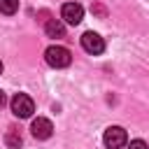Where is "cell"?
<instances>
[{
    "label": "cell",
    "instance_id": "obj_1",
    "mask_svg": "<svg viewBox=\"0 0 149 149\" xmlns=\"http://www.w3.org/2000/svg\"><path fill=\"white\" fill-rule=\"evenodd\" d=\"M44 58H47V63H49L51 68H68L70 61H72L70 51H68L65 47H58V44L49 47V49L44 51Z\"/></svg>",
    "mask_w": 149,
    "mask_h": 149
},
{
    "label": "cell",
    "instance_id": "obj_2",
    "mask_svg": "<svg viewBox=\"0 0 149 149\" xmlns=\"http://www.w3.org/2000/svg\"><path fill=\"white\" fill-rule=\"evenodd\" d=\"M9 105H12L14 116H19V119H28V116L35 112V102H33V98L26 95V93H16Z\"/></svg>",
    "mask_w": 149,
    "mask_h": 149
},
{
    "label": "cell",
    "instance_id": "obj_3",
    "mask_svg": "<svg viewBox=\"0 0 149 149\" xmlns=\"http://www.w3.org/2000/svg\"><path fill=\"white\" fill-rule=\"evenodd\" d=\"M102 142H105L107 149H121V147H126L128 135H126V130L121 126H109L105 130V135H102Z\"/></svg>",
    "mask_w": 149,
    "mask_h": 149
},
{
    "label": "cell",
    "instance_id": "obj_4",
    "mask_svg": "<svg viewBox=\"0 0 149 149\" xmlns=\"http://www.w3.org/2000/svg\"><path fill=\"white\" fill-rule=\"evenodd\" d=\"M81 49H84L86 54L98 56V54H102V51H105V40H102L98 33L88 30V33H84V35H81Z\"/></svg>",
    "mask_w": 149,
    "mask_h": 149
},
{
    "label": "cell",
    "instance_id": "obj_5",
    "mask_svg": "<svg viewBox=\"0 0 149 149\" xmlns=\"http://www.w3.org/2000/svg\"><path fill=\"white\" fill-rule=\"evenodd\" d=\"M61 19L68 23V26H77L81 19H84V7L79 2H65L63 9H61Z\"/></svg>",
    "mask_w": 149,
    "mask_h": 149
},
{
    "label": "cell",
    "instance_id": "obj_6",
    "mask_svg": "<svg viewBox=\"0 0 149 149\" xmlns=\"http://www.w3.org/2000/svg\"><path fill=\"white\" fill-rule=\"evenodd\" d=\"M30 133H33V137H37V140H47V137H51L54 126H51V121H49V119L37 116V119L30 123Z\"/></svg>",
    "mask_w": 149,
    "mask_h": 149
},
{
    "label": "cell",
    "instance_id": "obj_7",
    "mask_svg": "<svg viewBox=\"0 0 149 149\" xmlns=\"http://www.w3.org/2000/svg\"><path fill=\"white\" fill-rule=\"evenodd\" d=\"M44 30H47V35L49 37H65V26H63V21H58V19H49L47 23H44Z\"/></svg>",
    "mask_w": 149,
    "mask_h": 149
},
{
    "label": "cell",
    "instance_id": "obj_8",
    "mask_svg": "<svg viewBox=\"0 0 149 149\" xmlns=\"http://www.w3.org/2000/svg\"><path fill=\"white\" fill-rule=\"evenodd\" d=\"M5 144H7L9 149H19V147L23 144V140H21V135H19V130H14V128H9V130L5 133Z\"/></svg>",
    "mask_w": 149,
    "mask_h": 149
},
{
    "label": "cell",
    "instance_id": "obj_9",
    "mask_svg": "<svg viewBox=\"0 0 149 149\" xmlns=\"http://www.w3.org/2000/svg\"><path fill=\"white\" fill-rule=\"evenodd\" d=\"M16 9H19V0H0V12H2V14L12 16Z\"/></svg>",
    "mask_w": 149,
    "mask_h": 149
},
{
    "label": "cell",
    "instance_id": "obj_10",
    "mask_svg": "<svg viewBox=\"0 0 149 149\" xmlns=\"http://www.w3.org/2000/svg\"><path fill=\"white\" fill-rule=\"evenodd\" d=\"M128 149H149V147H147V142H144V140H133Z\"/></svg>",
    "mask_w": 149,
    "mask_h": 149
},
{
    "label": "cell",
    "instance_id": "obj_11",
    "mask_svg": "<svg viewBox=\"0 0 149 149\" xmlns=\"http://www.w3.org/2000/svg\"><path fill=\"white\" fill-rule=\"evenodd\" d=\"M93 14H98V16H105L107 12H105V7H102V5H93Z\"/></svg>",
    "mask_w": 149,
    "mask_h": 149
},
{
    "label": "cell",
    "instance_id": "obj_12",
    "mask_svg": "<svg viewBox=\"0 0 149 149\" xmlns=\"http://www.w3.org/2000/svg\"><path fill=\"white\" fill-rule=\"evenodd\" d=\"M7 105V95H5V91H0V107H5Z\"/></svg>",
    "mask_w": 149,
    "mask_h": 149
},
{
    "label": "cell",
    "instance_id": "obj_13",
    "mask_svg": "<svg viewBox=\"0 0 149 149\" xmlns=\"http://www.w3.org/2000/svg\"><path fill=\"white\" fill-rule=\"evenodd\" d=\"M0 74H2V61H0Z\"/></svg>",
    "mask_w": 149,
    "mask_h": 149
}]
</instances>
